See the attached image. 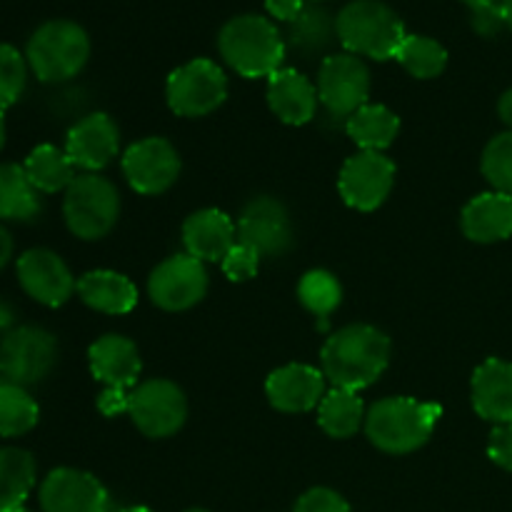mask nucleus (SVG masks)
<instances>
[{
  "label": "nucleus",
  "mask_w": 512,
  "mask_h": 512,
  "mask_svg": "<svg viewBox=\"0 0 512 512\" xmlns=\"http://www.w3.org/2000/svg\"><path fill=\"white\" fill-rule=\"evenodd\" d=\"M185 512H210V510H203V508H190V510H185Z\"/></svg>",
  "instance_id": "nucleus-49"
},
{
  "label": "nucleus",
  "mask_w": 512,
  "mask_h": 512,
  "mask_svg": "<svg viewBox=\"0 0 512 512\" xmlns=\"http://www.w3.org/2000/svg\"><path fill=\"white\" fill-rule=\"evenodd\" d=\"M265 8L273 15L275 20H283V23H293L300 13H303L305 3L303 0H265Z\"/></svg>",
  "instance_id": "nucleus-41"
},
{
  "label": "nucleus",
  "mask_w": 512,
  "mask_h": 512,
  "mask_svg": "<svg viewBox=\"0 0 512 512\" xmlns=\"http://www.w3.org/2000/svg\"><path fill=\"white\" fill-rule=\"evenodd\" d=\"M463 3H468L470 8H478V5H488V3H498V0H463Z\"/></svg>",
  "instance_id": "nucleus-47"
},
{
  "label": "nucleus",
  "mask_w": 512,
  "mask_h": 512,
  "mask_svg": "<svg viewBox=\"0 0 512 512\" xmlns=\"http://www.w3.org/2000/svg\"><path fill=\"white\" fill-rule=\"evenodd\" d=\"M293 220L273 195H258L238 218V243L250 245L260 258H280L293 248Z\"/></svg>",
  "instance_id": "nucleus-11"
},
{
  "label": "nucleus",
  "mask_w": 512,
  "mask_h": 512,
  "mask_svg": "<svg viewBox=\"0 0 512 512\" xmlns=\"http://www.w3.org/2000/svg\"><path fill=\"white\" fill-rule=\"evenodd\" d=\"M460 228L473 243H500L512 235V198L503 193H480L460 215Z\"/></svg>",
  "instance_id": "nucleus-23"
},
{
  "label": "nucleus",
  "mask_w": 512,
  "mask_h": 512,
  "mask_svg": "<svg viewBox=\"0 0 512 512\" xmlns=\"http://www.w3.org/2000/svg\"><path fill=\"white\" fill-rule=\"evenodd\" d=\"M333 38H338L335 18L320 5H305L303 13L288 28V45L295 53L308 55V58L328 50Z\"/></svg>",
  "instance_id": "nucleus-30"
},
{
  "label": "nucleus",
  "mask_w": 512,
  "mask_h": 512,
  "mask_svg": "<svg viewBox=\"0 0 512 512\" xmlns=\"http://www.w3.org/2000/svg\"><path fill=\"white\" fill-rule=\"evenodd\" d=\"M208 293V270L193 255H173L163 260L148 278V295L158 308L180 313L198 305Z\"/></svg>",
  "instance_id": "nucleus-12"
},
{
  "label": "nucleus",
  "mask_w": 512,
  "mask_h": 512,
  "mask_svg": "<svg viewBox=\"0 0 512 512\" xmlns=\"http://www.w3.org/2000/svg\"><path fill=\"white\" fill-rule=\"evenodd\" d=\"M365 410L363 400L358 393L343 388H333L325 393L323 403L318 405V423L330 438H353L360 428H365Z\"/></svg>",
  "instance_id": "nucleus-27"
},
{
  "label": "nucleus",
  "mask_w": 512,
  "mask_h": 512,
  "mask_svg": "<svg viewBox=\"0 0 512 512\" xmlns=\"http://www.w3.org/2000/svg\"><path fill=\"white\" fill-rule=\"evenodd\" d=\"M475 413L495 425L512 423V363L488 358L480 363L470 383Z\"/></svg>",
  "instance_id": "nucleus-20"
},
{
  "label": "nucleus",
  "mask_w": 512,
  "mask_h": 512,
  "mask_svg": "<svg viewBox=\"0 0 512 512\" xmlns=\"http://www.w3.org/2000/svg\"><path fill=\"white\" fill-rule=\"evenodd\" d=\"M13 320H15V313H13V308H10L8 303H3V300H0V333H10V325H13Z\"/></svg>",
  "instance_id": "nucleus-44"
},
{
  "label": "nucleus",
  "mask_w": 512,
  "mask_h": 512,
  "mask_svg": "<svg viewBox=\"0 0 512 512\" xmlns=\"http://www.w3.org/2000/svg\"><path fill=\"white\" fill-rule=\"evenodd\" d=\"M320 105L333 118H345L358 113L370 98V70L358 55L335 53L323 58L318 70Z\"/></svg>",
  "instance_id": "nucleus-10"
},
{
  "label": "nucleus",
  "mask_w": 512,
  "mask_h": 512,
  "mask_svg": "<svg viewBox=\"0 0 512 512\" xmlns=\"http://www.w3.org/2000/svg\"><path fill=\"white\" fill-rule=\"evenodd\" d=\"M40 213V198L23 165L0 163V220L28 223Z\"/></svg>",
  "instance_id": "nucleus-28"
},
{
  "label": "nucleus",
  "mask_w": 512,
  "mask_h": 512,
  "mask_svg": "<svg viewBox=\"0 0 512 512\" xmlns=\"http://www.w3.org/2000/svg\"><path fill=\"white\" fill-rule=\"evenodd\" d=\"M318 85L293 68H280L268 78V105L283 123L305 125L318 113Z\"/></svg>",
  "instance_id": "nucleus-22"
},
{
  "label": "nucleus",
  "mask_w": 512,
  "mask_h": 512,
  "mask_svg": "<svg viewBox=\"0 0 512 512\" xmlns=\"http://www.w3.org/2000/svg\"><path fill=\"white\" fill-rule=\"evenodd\" d=\"M293 512H350V505L335 490L313 488L305 495H300Z\"/></svg>",
  "instance_id": "nucleus-37"
},
{
  "label": "nucleus",
  "mask_w": 512,
  "mask_h": 512,
  "mask_svg": "<svg viewBox=\"0 0 512 512\" xmlns=\"http://www.w3.org/2000/svg\"><path fill=\"white\" fill-rule=\"evenodd\" d=\"M498 113H500V120H503V123L512 130V88L505 90L503 98H500Z\"/></svg>",
  "instance_id": "nucleus-43"
},
{
  "label": "nucleus",
  "mask_w": 512,
  "mask_h": 512,
  "mask_svg": "<svg viewBox=\"0 0 512 512\" xmlns=\"http://www.w3.org/2000/svg\"><path fill=\"white\" fill-rule=\"evenodd\" d=\"M298 300L308 313L320 320L318 328L328 330V318L343 303V288L328 270H308L298 283Z\"/></svg>",
  "instance_id": "nucleus-31"
},
{
  "label": "nucleus",
  "mask_w": 512,
  "mask_h": 512,
  "mask_svg": "<svg viewBox=\"0 0 512 512\" xmlns=\"http://www.w3.org/2000/svg\"><path fill=\"white\" fill-rule=\"evenodd\" d=\"M15 270H18L20 288L45 308H60L78 290L65 260L48 248L25 250Z\"/></svg>",
  "instance_id": "nucleus-15"
},
{
  "label": "nucleus",
  "mask_w": 512,
  "mask_h": 512,
  "mask_svg": "<svg viewBox=\"0 0 512 512\" xmlns=\"http://www.w3.org/2000/svg\"><path fill=\"white\" fill-rule=\"evenodd\" d=\"M63 218L75 238H105L120 218L118 188L98 173L78 175L65 190Z\"/></svg>",
  "instance_id": "nucleus-6"
},
{
  "label": "nucleus",
  "mask_w": 512,
  "mask_h": 512,
  "mask_svg": "<svg viewBox=\"0 0 512 512\" xmlns=\"http://www.w3.org/2000/svg\"><path fill=\"white\" fill-rule=\"evenodd\" d=\"M28 83V60L18 48L0 43V110L20 100Z\"/></svg>",
  "instance_id": "nucleus-35"
},
{
  "label": "nucleus",
  "mask_w": 512,
  "mask_h": 512,
  "mask_svg": "<svg viewBox=\"0 0 512 512\" xmlns=\"http://www.w3.org/2000/svg\"><path fill=\"white\" fill-rule=\"evenodd\" d=\"M35 488V458L23 448H0V512H15Z\"/></svg>",
  "instance_id": "nucleus-26"
},
{
  "label": "nucleus",
  "mask_w": 512,
  "mask_h": 512,
  "mask_svg": "<svg viewBox=\"0 0 512 512\" xmlns=\"http://www.w3.org/2000/svg\"><path fill=\"white\" fill-rule=\"evenodd\" d=\"M443 408L415 398H385L370 405L365 415V435L388 455H408L433 438Z\"/></svg>",
  "instance_id": "nucleus-2"
},
{
  "label": "nucleus",
  "mask_w": 512,
  "mask_h": 512,
  "mask_svg": "<svg viewBox=\"0 0 512 512\" xmlns=\"http://www.w3.org/2000/svg\"><path fill=\"white\" fill-rule=\"evenodd\" d=\"M315 3H318V0H315Z\"/></svg>",
  "instance_id": "nucleus-51"
},
{
  "label": "nucleus",
  "mask_w": 512,
  "mask_h": 512,
  "mask_svg": "<svg viewBox=\"0 0 512 512\" xmlns=\"http://www.w3.org/2000/svg\"><path fill=\"white\" fill-rule=\"evenodd\" d=\"M220 265H223L225 278L233 280V283H243V280H250L258 275L260 255L250 245L235 243L230 248V253L220 260Z\"/></svg>",
  "instance_id": "nucleus-36"
},
{
  "label": "nucleus",
  "mask_w": 512,
  "mask_h": 512,
  "mask_svg": "<svg viewBox=\"0 0 512 512\" xmlns=\"http://www.w3.org/2000/svg\"><path fill=\"white\" fill-rule=\"evenodd\" d=\"M90 373L105 388H135L143 370L138 345L123 335H103L88 350Z\"/></svg>",
  "instance_id": "nucleus-19"
},
{
  "label": "nucleus",
  "mask_w": 512,
  "mask_h": 512,
  "mask_svg": "<svg viewBox=\"0 0 512 512\" xmlns=\"http://www.w3.org/2000/svg\"><path fill=\"white\" fill-rule=\"evenodd\" d=\"M128 415L145 438L163 440L178 433L188 420V400L175 383L145 380L130 390Z\"/></svg>",
  "instance_id": "nucleus-9"
},
{
  "label": "nucleus",
  "mask_w": 512,
  "mask_h": 512,
  "mask_svg": "<svg viewBox=\"0 0 512 512\" xmlns=\"http://www.w3.org/2000/svg\"><path fill=\"white\" fill-rule=\"evenodd\" d=\"M285 38L273 20L263 15H238L218 35L225 63L243 78H270L285 60Z\"/></svg>",
  "instance_id": "nucleus-3"
},
{
  "label": "nucleus",
  "mask_w": 512,
  "mask_h": 512,
  "mask_svg": "<svg viewBox=\"0 0 512 512\" xmlns=\"http://www.w3.org/2000/svg\"><path fill=\"white\" fill-rule=\"evenodd\" d=\"M78 295L88 308L105 315H125L138 305L133 280L115 270H90L78 280Z\"/></svg>",
  "instance_id": "nucleus-24"
},
{
  "label": "nucleus",
  "mask_w": 512,
  "mask_h": 512,
  "mask_svg": "<svg viewBox=\"0 0 512 512\" xmlns=\"http://www.w3.org/2000/svg\"><path fill=\"white\" fill-rule=\"evenodd\" d=\"M43 512H110V495L95 475L55 468L40 485Z\"/></svg>",
  "instance_id": "nucleus-16"
},
{
  "label": "nucleus",
  "mask_w": 512,
  "mask_h": 512,
  "mask_svg": "<svg viewBox=\"0 0 512 512\" xmlns=\"http://www.w3.org/2000/svg\"><path fill=\"white\" fill-rule=\"evenodd\" d=\"M345 130L353 138V143L360 145L363 150H368V153H383L398 138L400 118L388 105L368 103L345 120Z\"/></svg>",
  "instance_id": "nucleus-25"
},
{
  "label": "nucleus",
  "mask_w": 512,
  "mask_h": 512,
  "mask_svg": "<svg viewBox=\"0 0 512 512\" xmlns=\"http://www.w3.org/2000/svg\"><path fill=\"white\" fill-rule=\"evenodd\" d=\"M15 512H33V510H28V508H20V510H15Z\"/></svg>",
  "instance_id": "nucleus-50"
},
{
  "label": "nucleus",
  "mask_w": 512,
  "mask_h": 512,
  "mask_svg": "<svg viewBox=\"0 0 512 512\" xmlns=\"http://www.w3.org/2000/svg\"><path fill=\"white\" fill-rule=\"evenodd\" d=\"M473 15H470V23H473V30L483 38H495L505 25V15H503V5L498 3H488V5H478V8H470Z\"/></svg>",
  "instance_id": "nucleus-38"
},
{
  "label": "nucleus",
  "mask_w": 512,
  "mask_h": 512,
  "mask_svg": "<svg viewBox=\"0 0 512 512\" xmlns=\"http://www.w3.org/2000/svg\"><path fill=\"white\" fill-rule=\"evenodd\" d=\"M120 512H153V510L143 508V505H133V508H123Z\"/></svg>",
  "instance_id": "nucleus-48"
},
{
  "label": "nucleus",
  "mask_w": 512,
  "mask_h": 512,
  "mask_svg": "<svg viewBox=\"0 0 512 512\" xmlns=\"http://www.w3.org/2000/svg\"><path fill=\"white\" fill-rule=\"evenodd\" d=\"M338 40L353 55L390 60L408 38L403 20L380 0H353L335 18Z\"/></svg>",
  "instance_id": "nucleus-4"
},
{
  "label": "nucleus",
  "mask_w": 512,
  "mask_h": 512,
  "mask_svg": "<svg viewBox=\"0 0 512 512\" xmlns=\"http://www.w3.org/2000/svg\"><path fill=\"white\" fill-rule=\"evenodd\" d=\"M395 183V163L383 153H363L345 160L338 178L340 198L360 213H373L388 200Z\"/></svg>",
  "instance_id": "nucleus-13"
},
{
  "label": "nucleus",
  "mask_w": 512,
  "mask_h": 512,
  "mask_svg": "<svg viewBox=\"0 0 512 512\" xmlns=\"http://www.w3.org/2000/svg\"><path fill=\"white\" fill-rule=\"evenodd\" d=\"M390 350V338L375 325H345L325 340L320 350V370L333 388L360 393L388 370Z\"/></svg>",
  "instance_id": "nucleus-1"
},
{
  "label": "nucleus",
  "mask_w": 512,
  "mask_h": 512,
  "mask_svg": "<svg viewBox=\"0 0 512 512\" xmlns=\"http://www.w3.org/2000/svg\"><path fill=\"white\" fill-rule=\"evenodd\" d=\"M238 225L228 213L218 208H205L190 215L183 225L185 253L200 263H220L235 245Z\"/></svg>",
  "instance_id": "nucleus-21"
},
{
  "label": "nucleus",
  "mask_w": 512,
  "mask_h": 512,
  "mask_svg": "<svg viewBox=\"0 0 512 512\" xmlns=\"http://www.w3.org/2000/svg\"><path fill=\"white\" fill-rule=\"evenodd\" d=\"M128 403H130V393H125V390L120 388H105L98 398V408L105 418L128 413Z\"/></svg>",
  "instance_id": "nucleus-40"
},
{
  "label": "nucleus",
  "mask_w": 512,
  "mask_h": 512,
  "mask_svg": "<svg viewBox=\"0 0 512 512\" xmlns=\"http://www.w3.org/2000/svg\"><path fill=\"white\" fill-rule=\"evenodd\" d=\"M488 458L498 468L512 473V423L495 425L488 438Z\"/></svg>",
  "instance_id": "nucleus-39"
},
{
  "label": "nucleus",
  "mask_w": 512,
  "mask_h": 512,
  "mask_svg": "<svg viewBox=\"0 0 512 512\" xmlns=\"http://www.w3.org/2000/svg\"><path fill=\"white\" fill-rule=\"evenodd\" d=\"M165 98L175 115L203 118L225 103L228 78L218 63L208 58H195L170 73L165 83Z\"/></svg>",
  "instance_id": "nucleus-8"
},
{
  "label": "nucleus",
  "mask_w": 512,
  "mask_h": 512,
  "mask_svg": "<svg viewBox=\"0 0 512 512\" xmlns=\"http://www.w3.org/2000/svg\"><path fill=\"white\" fill-rule=\"evenodd\" d=\"M40 408L28 388L0 385V438H20L38 425Z\"/></svg>",
  "instance_id": "nucleus-32"
},
{
  "label": "nucleus",
  "mask_w": 512,
  "mask_h": 512,
  "mask_svg": "<svg viewBox=\"0 0 512 512\" xmlns=\"http://www.w3.org/2000/svg\"><path fill=\"white\" fill-rule=\"evenodd\" d=\"M265 395L280 413H310L325 398V375L305 363L283 365L265 380Z\"/></svg>",
  "instance_id": "nucleus-18"
},
{
  "label": "nucleus",
  "mask_w": 512,
  "mask_h": 512,
  "mask_svg": "<svg viewBox=\"0 0 512 512\" xmlns=\"http://www.w3.org/2000/svg\"><path fill=\"white\" fill-rule=\"evenodd\" d=\"M58 363V340L38 325H20L0 340V375L5 383L30 388L48 378Z\"/></svg>",
  "instance_id": "nucleus-7"
},
{
  "label": "nucleus",
  "mask_w": 512,
  "mask_h": 512,
  "mask_svg": "<svg viewBox=\"0 0 512 512\" xmlns=\"http://www.w3.org/2000/svg\"><path fill=\"white\" fill-rule=\"evenodd\" d=\"M5 148V110H0V153Z\"/></svg>",
  "instance_id": "nucleus-46"
},
{
  "label": "nucleus",
  "mask_w": 512,
  "mask_h": 512,
  "mask_svg": "<svg viewBox=\"0 0 512 512\" xmlns=\"http://www.w3.org/2000/svg\"><path fill=\"white\" fill-rule=\"evenodd\" d=\"M23 168L38 193H60V190H68L70 183L78 178V175H75V165L73 160L68 158V153L50 143L38 145V148L30 150Z\"/></svg>",
  "instance_id": "nucleus-29"
},
{
  "label": "nucleus",
  "mask_w": 512,
  "mask_h": 512,
  "mask_svg": "<svg viewBox=\"0 0 512 512\" xmlns=\"http://www.w3.org/2000/svg\"><path fill=\"white\" fill-rule=\"evenodd\" d=\"M10 258H13V238H10L8 230L0 225V270L8 265Z\"/></svg>",
  "instance_id": "nucleus-42"
},
{
  "label": "nucleus",
  "mask_w": 512,
  "mask_h": 512,
  "mask_svg": "<svg viewBox=\"0 0 512 512\" xmlns=\"http://www.w3.org/2000/svg\"><path fill=\"white\" fill-rule=\"evenodd\" d=\"M123 175L140 195H160L180 178V155L165 138H143L123 153Z\"/></svg>",
  "instance_id": "nucleus-14"
},
{
  "label": "nucleus",
  "mask_w": 512,
  "mask_h": 512,
  "mask_svg": "<svg viewBox=\"0 0 512 512\" xmlns=\"http://www.w3.org/2000/svg\"><path fill=\"white\" fill-rule=\"evenodd\" d=\"M503 5V15H505V25L512 30V0H500Z\"/></svg>",
  "instance_id": "nucleus-45"
},
{
  "label": "nucleus",
  "mask_w": 512,
  "mask_h": 512,
  "mask_svg": "<svg viewBox=\"0 0 512 512\" xmlns=\"http://www.w3.org/2000/svg\"><path fill=\"white\" fill-rule=\"evenodd\" d=\"M400 65L408 70L413 78L430 80L438 78L448 65V50L438 43V40L428 38V35H408L403 45L395 55Z\"/></svg>",
  "instance_id": "nucleus-33"
},
{
  "label": "nucleus",
  "mask_w": 512,
  "mask_h": 512,
  "mask_svg": "<svg viewBox=\"0 0 512 512\" xmlns=\"http://www.w3.org/2000/svg\"><path fill=\"white\" fill-rule=\"evenodd\" d=\"M485 180L493 185L495 193L512 198V130L500 133L485 145L483 160H480Z\"/></svg>",
  "instance_id": "nucleus-34"
},
{
  "label": "nucleus",
  "mask_w": 512,
  "mask_h": 512,
  "mask_svg": "<svg viewBox=\"0 0 512 512\" xmlns=\"http://www.w3.org/2000/svg\"><path fill=\"white\" fill-rule=\"evenodd\" d=\"M90 58V38L73 20H48L28 40L25 60L43 83L75 78Z\"/></svg>",
  "instance_id": "nucleus-5"
},
{
  "label": "nucleus",
  "mask_w": 512,
  "mask_h": 512,
  "mask_svg": "<svg viewBox=\"0 0 512 512\" xmlns=\"http://www.w3.org/2000/svg\"><path fill=\"white\" fill-rule=\"evenodd\" d=\"M120 150V130L115 120L105 113H90L80 118L65 138V153L75 168L85 173H98L108 168Z\"/></svg>",
  "instance_id": "nucleus-17"
}]
</instances>
